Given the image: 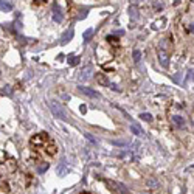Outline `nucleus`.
<instances>
[{
    "mask_svg": "<svg viewBox=\"0 0 194 194\" xmlns=\"http://www.w3.org/2000/svg\"><path fill=\"white\" fill-rule=\"evenodd\" d=\"M96 81H98L99 84H103V86H107V84H109L107 78H104V75H101V73L96 75Z\"/></svg>",
    "mask_w": 194,
    "mask_h": 194,
    "instance_id": "15",
    "label": "nucleus"
},
{
    "mask_svg": "<svg viewBox=\"0 0 194 194\" xmlns=\"http://www.w3.org/2000/svg\"><path fill=\"white\" fill-rule=\"evenodd\" d=\"M131 132L134 134V135H137V137H143V135H145L143 129H141L140 126H137L135 123H132V124H131Z\"/></svg>",
    "mask_w": 194,
    "mask_h": 194,
    "instance_id": "7",
    "label": "nucleus"
},
{
    "mask_svg": "<svg viewBox=\"0 0 194 194\" xmlns=\"http://www.w3.org/2000/svg\"><path fill=\"white\" fill-rule=\"evenodd\" d=\"M191 81H194V70H190V72H188V76H186V81H185V84L191 82Z\"/></svg>",
    "mask_w": 194,
    "mask_h": 194,
    "instance_id": "21",
    "label": "nucleus"
},
{
    "mask_svg": "<svg viewBox=\"0 0 194 194\" xmlns=\"http://www.w3.org/2000/svg\"><path fill=\"white\" fill-rule=\"evenodd\" d=\"M53 20H54V22H58V23H61V22L64 20V14H62L61 8H59L56 3L53 5Z\"/></svg>",
    "mask_w": 194,
    "mask_h": 194,
    "instance_id": "5",
    "label": "nucleus"
},
{
    "mask_svg": "<svg viewBox=\"0 0 194 194\" xmlns=\"http://www.w3.org/2000/svg\"><path fill=\"white\" fill-rule=\"evenodd\" d=\"M78 90L81 92V93H84V95L90 96V98H101V95H99L98 92L92 90L90 87H86V86H79V87H78Z\"/></svg>",
    "mask_w": 194,
    "mask_h": 194,
    "instance_id": "4",
    "label": "nucleus"
},
{
    "mask_svg": "<svg viewBox=\"0 0 194 194\" xmlns=\"http://www.w3.org/2000/svg\"><path fill=\"white\" fill-rule=\"evenodd\" d=\"M140 118H141V120H145V121H148V123H151V121L154 120L151 113H141V115H140Z\"/></svg>",
    "mask_w": 194,
    "mask_h": 194,
    "instance_id": "19",
    "label": "nucleus"
},
{
    "mask_svg": "<svg viewBox=\"0 0 194 194\" xmlns=\"http://www.w3.org/2000/svg\"><path fill=\"white\" fill-rule=\"evenodd\" d=\"M81 194H89V193H81Z\"/></svg>",
    "mask_w": 194,
    "mask_h": 194,
    "instance_id": "30",
    "label": "nucleus"
},
{
    "mask_svg": "<svg viewBox=\"0 0 194 194\" xmlns=\"http://www.w3.org/2000/svg\"><path fill=\"white\" fill-rule=\"evenodd\" d=\"M73 34H75V33H73V30H72V28H70V30H67V31L62 34V39H61V44H62V45H65V44L70 41V39L73 37Z\"/></svg>",
    "mask_w": 194,
    "mask_h": 194,
    "instance_id": "8",
    "label": "nucleus"
},
{
    "mask_svg": "<svg viewBox=\"0 0 194 194\" xmlns=\"http://www.w3.org/2000/svg\"><path fill=\"white\" fill-rule=\"evenodd\" d=\"M78 62H79V58H78V56H75V58H68V64H70L72 67L78 65Z\"/></svg>",
    "mask_w": 194,
    "mask_h": 194,
    "instance_id": "20",
    "label": "nucleus"
},
{
    "mask_svg": "<svg viewBox=\"0 0 194 194\" xmlns=\"http://www.w3.org/2000/svg\"><path fill=\"white\" fill-rule=\"evenodd\" d=\"M149 185H154V186H158V182H155V180H149ZM152 186V188H154Z\"/></svg>",
    "mask_w": 194,
    "mask_h": 194,
    "instance_id": "25",
    "label": "nucleus"
},
{
    "mask_svg": "<svg viewBox=\"0 0 194 194\" xmlns=\"http://www.w3.org/2000/svg\"><path fill=\"white\" fill-rule=\"evenodd\" d=\"M112 145H113V146H118V148H126V146H129V143H127V141H118V140H112Z\"/></svg>",
    "mask_w": 194,
    "mask_h": 194,
    "instance_id": "16",
    "label": "nucleus"
},
{
    "mask_svg": "<svg viewBox=\"0 0 194 194\" xmlns=\"http://www.w3.org/2000/svg\"><path fill=\"white\" fill-rule=\"evenodd\" d=\"M115 34H120V36H123L124 31H123V30H118V31H115Z\"/></svg>",
    "mask_w": 194,
    "mask_h": 194,
    "instance_id": "27",
    "label": "nucleus"
},
{
    "mask_svg": "<svg viewBox=\"0 0 194 194\" xmlns=\"http://www.w3.org/2000/svg\"><path fill=\"white\" fill-rule=\"evenodd\" d=\"M118 157L121 158V160H124V162H132V160H135V155L132 154V151H123V152H120V154H117Z\"/></svg>",
    "mask_w": 194,
    "mask_h": 194,
    "instance_id": "6",
    "label": "nucleus"
},
{
    "mask_svg": "<svg viewBox=\"0 0 194 194\" xmlns=\"http://www.w3.org/2000/svg\"><path fill=\"white\" fill-rule=\"evenodd\" d=\"M47 169H48V163H44V165H41V166L37 168V172L42 174V172H45Z\"/></svg>",
    "mask_w": 194,
    "mask_h": 194,
    "instance_id": "22",
    "label": "nucleus"
},
{
    "mask_svg": "<svg viewBox=\"0 0 194 194\" xmlns=\"http://www.w3.org/2000/svg\"><path fill=\"white\" fill-rule=\"evenodd\" d=\"M157 58H158V62H160V65L163 68L169 67V51L165 48H158L157 51Z\"/></svg>",
    "mask_w": 194,
    "mask_h": 194,
    "instance_id": "2",
    "label": "nucleus"
},
{
    "mask_svg": "<svg viewBox=\"0 0 194 194\" xmlns=\"http://www.w3.org/2000/svg\"><path fill=\"white\" fill-rule=\"evenodd\" d=\"M92 36H93V30L92 28H89V30H86L84 31V34H82V37H84V42H90V39H92Z\"/></svg>",
    "mask_w": 194,
    "mask_h": 194,
    "instance_id": "12",
    "label": "nucleus"
},
{
    "mask_svg": "<svg viewBox=\"0 0 194 194\" xmlns=\"http://www.w3.org/2000/svg\"><path fill=\"white\" fill-rule=\"evenodd\" d=\"M70 172V168H65V166H59L58 168V174L59 176H65V174Z\"/></svg>",
    "mask_w": 194,
    "mask_h": 194,
    "instance_id": "17",
    "label": "nucleus"
},
{
    "mask_svg": "<svg viewBox=\"0 0 194 194\" xmlns=\"http://www.w3.org/2000/svg\"><path fill=\"white\" fill-rule=\"evenodd\" d=\"M86 110H87V107L82 104V106H81V112H82V113H86Z\"/></svg>",
    "mask_w": 194,
    "mask_h": 194,
    "instance_id": "26",
    "label": "nucleus"
},
{
    "mask_svg": "<svg viewBox=\"0 0 194 194\" xmlns=\"http://www.w3.org/2000/svg\"><path fill=\"white\" fill-rule=\"evenodd\" d=\"M0 9L5 11V13H8V11H11V9H13V5L11 3H6L5 0H0Z\"/></svg>",
    "mask_w": 194,
    "mask_h": 194,
    "instance_id": "10",
    "label": "nucleus"
},
{
    "mask_svg": "<svg viewBox=\"0 0 194 194\" xmlns=\"http://www.w3.org/2000/svg\"><path fill=\"white\" fill-rule=\"evenodd\" d=\"M93 75V65L92 64H87L86 67H82V70L79 72V81H89Z\"/></svg>",
    "mask_w": 194,
    "mask_h": 194,
    "instance_id": "3",
    "label": "nucleus"
},
{
    "mask_svg": "<svg viewBox=\"0 0 194 194\" xmlns=\"http://www.w3.org/2000/svg\"><path fill=\"white\" fill-rule=\"evenodd\" d=\"M132 58H134V62L138 64V62H140V59H141V51H140V50H134Z\"/></svg>",
    "mask_w": 194,
    "mask_h": 194,
    "instance_id": "14",
    "label": "nucleus"
},
{
    "mask_svg": "<svg viewBox=\"0 0 194 194\" xmlns=\"http://www.w3.org/2000/svg\"><path fill=\"white\" fill-rule=\"evenodd\" d=\"M180 3V0H176V2H174V5H179Z\"/></svg>",
    "mask_w": 194,
    "mask_h": 194,
    "instance_id": "28",
    "label": "nucleus"
},
{
    "mask_svg": "<svg viewBox=\"0 0 194 194\" xmlns=\"http://www.w3.org/2000/svg\"><path fill=\"white\" fill-rule=\"evenodd\" d=\"M2 92L5 93V95H11V93H13V89H11V87H9V86H5Z\"/></svg>",
    "mask_w": 194,
    "mask_h": 194,
    "instance_id": "23",
    "label": "nucleus"
},
{
    "mask_svg": "<svg viewBox=\"0 0 194 194\" xmlns=\"http://www.w3.org/2000/svg\"><path fill=\"white\" fill-rule=\"evenodd\" d=\"M191 31H194V23L191 25Z\"/></svg>",
    "mask_w": 194,
    "mask_h": 194,
    "instance_id": "29",
    "label": "nucleus"
},
{
    "mask_svg": "<svg viewBox=\"0 0 194 194\" xmlns=\"http://www.w3.org/2000/svg\"><path fill=\"white\" fill-rule=\"evenodd\" d=\"M127 11H129V14H131V17L134 19V20H137L138 19V8L135 6V5H131Z\"/></svg>",
    "mask_w": 194,
    "mask_h": 194,
    "instance_id": "9",
    "label": "nucleus"
},
{
    "mask_svg": "<svg viewBox=\"0 0 194 194\" xmlns=\"http://www.w3.org/2000/svg\"><path fill=\"white\" fill-rule=\"evenodd\" d=\"M84 137H86V138H87V140L90 141V143H93V145H96V143H98V140H96V138L92 135V134H87V132H86V134H84Z\"/></svg>",
    "mask_w": 194,
    "mask_h": 194,
    "instance_id": "18",
    "label": "nucleus"
},
{
    "mask_svg": "<svg viewBox=\"0 0 194 194\" xmlns=\"http://www.w3.org/2000/svg\"><path fill=\"white\" fill-rule=\"evenodd\" d=\"M172 121L176 123L177 126H180V127H183V126H185V120H183L182 117H179V115H174V117H172Z\"/></svg>",
    "mask_w": 194,
    "mask_h": 194,
    "instance_id": "13",
    "label": "nucleus"
},
{
    "mask_svg": "<svg viewBox=\"0 0 194 194\" xmlns=\"http://www.w3.org/2000/svg\"><path fill=\"white\" fill-rule=\"evenodd\" d=\"M154 8H157V9H162V8H163V5H162V3H157V2H154Z\"/></svg>",
    "mask_w": 194,
    "mask_h": 194,
    "instance_id": "24",
    "label": "nucleus"
},
{
    "mask_svg": "<svg viewBox=\"0 0 194 194\" xmlns=\"http://www.w3.org/2000/svg\"><path fill=\"white\" fill-rule=\"evenodd\" d=\"M107 183H109V185H113V188H115V190L121 191V193H124V194H127V188H124V185H121V183L118 185V183H115V182H110V180H109Z\"/></svg>",
    "mask_w": 194,
    "mask_h": 194,
    "instance_id": "11",
    "label": "nucleus"
},
{
    "mask_svg": "<svg viewBox=\"0 0 194 194\" xmlns=\"http://www.w3.org/2000/svg\"><path fill=\"white\" fill-rule=\"evenodd\" d=\"M50 109H51L53 115L56 117V118H59V120H62V121H67L68 120L67 115H65V112H64V109H62V106L58 101H50Z\"/></svg>",
    "mask_w": 194,
    "mask_h": 194,
    "instance_id": "1",
    "label": "nucleus"
}]
</instances>
